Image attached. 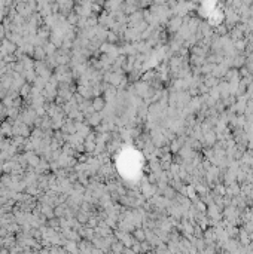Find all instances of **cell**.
I'll return each mask as SVG.
<instances>
[{"label":"cell","instance_id":"1","mask_svg":"<svg viewBox=\"0 0 253 254\" xmlns=\"http://www.w3.org/2000/svg\"><path fill=\"white\" fill-rule=\"evenodd\" d=\"M104 107V101L101 100V98H95V101H94V109L98 111V110H101Z\"/></svg>","mask_w":253,"mask_h":254}]
</instances>
